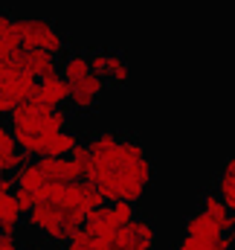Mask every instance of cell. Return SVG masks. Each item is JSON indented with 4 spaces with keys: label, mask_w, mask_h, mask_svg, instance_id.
<instances>
[{
    "label": "cell",
    "mask_w": 235,
    "mask_h": 250,
    "mask_svg": "<svg viewBox=\"0 0 235 250\" xmlns=\"http://www.w3.org/2000/svg\"><path fill=\"white\" fill-rule=\"evenodd\" d=\"M9 125H12L18 146L29 157H44L50 140L70 125V117L64 108H50L41 99L29 96L26 102L15 105V111L9 114Z\"/></svg>",
    "instance_id": "6da1fadb"
},
{
    "label": "cell",
    "mask_w": 235,
    "mask_h": 250,
    "mask_svg": "<svg viewBox=\"0 0 235 250\" xmlns=\"http://www.w3.org/2000/svg\"><path fill=\"white\" fill-rule=\"evenodd\" d=\"M15 35L20 38V44L29 50V47H41V50H50L61 56L67 50V38L64 32H59V26H53L50 21L44 18H18L15 21Z\"/></svg>",
    "instance_id": "7a4b0ae2"
},
{
    "label": "cell",
    "mask_w": 235,
    "mask_h": 250,
    "mask_svg": "<svg viewBox=\"0 0 235 250\" xmlns=\"http://www.w3.org/2000/svg\"><path fill=\"white\" fill-rule=\"evenodd\" d=\"M59 201L61 207H70V209H81V212H90V209H96V207H102L105 204V195L99 192L96 184H90V181H67V184H61V192H59Z\"/></svg>",
    "instance_id": "3957f363"
},
{
    "label": "cell",
    "mask_w": 235,
    "mask_h": 250,
    "mask_svg": "<svg viewBox=\"0 0 235 250\" xmlns=\"http://www.w3.org/2000/svg\"><path fill=\"white\" fill-rule=\"evenodd\" d=\"M61 218H64V207L59 201H38L29 212H26V224L47 236L50 242H59L61 245Z\"/></svg>",
    "instance_id": "277c9868"
},
{
    "label": "cell",
    "mask_w": 235,
    "mask_h": 250,
    "mask_svg": "<svg viewBox=\"0 0 235 250\" xmlns=\"http://www.w3.org/2000/svg\"><path fill=\"white\" fill-rule=\"evenodd\" d=\"M105 87H108V79L99 76L96 70H90V73H84L81 79L70 82V105H73L76 111L87 114V111H93V108L99 105V96L105 93Z\"/></svg>",
    "instance_id": "5b68a950"
},
{
    "label": "cell",
    "mask_w": 235,
    "mask_h": 250,
    "mask_svg": "<svg viewBox=\"0 0 235 250\" xmlns=\"http://www.w3.org/2000/svg\"><path fill=\"white\" fill-rule=\"evenodd\" d=\"M87 59H90V70L105 76L108 84H128L131 82V67L114 50H93V53H87Z\"/></svg>",
    "instance_id": "8992f818"
},
{
    "label": "cell",
    "mask_w": 235,
    "mask_h": 250,
    "mask_svg": "<svg viewBox=\"0 0 235 250\" xmlns=\"http://www.w3.org/2000/svg\"><path fill=\"white\" fill-rule=\"evenodd\" d=\"M18 62L23 64V70H29L32 76H38V79H47V76H56L61 70L59 59H56V53H50V50H41V47H23V53H20V59Z\"/></svg>",
    "instance_id": "52a82bcc"
},
{
    "label": "cell",
    "mask_w": 235,
    "mask_h": 250,
    "mask_svg": "<svg viewBox=\"0 0 235 250\" xmlns=\"http://www.w3.org/2000/svg\"><path fill=\"white\" fill-rule=\"evenodd\" d=\"M38 163H41L47 181H56V184H67V181L84 178L81 166H78L73 157H50V154H47V157H38Z\"/></svg>",
    "instance_id": "ba28073f"
},
{
    "label": "cell",
    "mask_w": 235,
    "mask_h": 250,
    "mask_svg": "<svg viewBox=\"0 0 235 250\" xmlns=\"http://www.w3.org/2000/svg\"><path fill=\"white\" fill-rule=\"evenodd\" d=\"M32 96L41 99L50 108H64V102H70V82L64 76H59V73L56 76H47V79H41V84L35 87Z\"/></svg>",
    "instance_id": "9c48e42d"
},
{
    "label": "cell",
    "mask_w": 235,
    "mask_h": 250,
    "mask_svg": "<svg viewBox=\"0 0 235 250\" xmlns=\"http://www.w3.org/2000/svg\"><path fill=\"white\" fill-rule=\"evenodd\" d=\"M183 230H186L189 236H195V239H203L206 245H215V242H221V239H224V230L218 227V221H215V218H209L200 207H197V212H192V215L186 218Z\"/></svg>",
    "instance_id": "30bf717a"
},
{
    "label": "cell",
    "mask_w": 235,
    "mask_h": 250,
    "mask_svg": "<svg viewBox=\"0 0 235 250\" xmlns=\"http://www.w3.org/2000/svg\"><path fill=\"white\" fill-rule=\"evenodd\" d=\"M197 204H200V209H203L209 218L218 221V227H221L224 233H230V230L235 227V212L227 207V201H224L218 192H200Z\"/></svg>",
    "instance_id": "8fae6325"
},
{
    "label": "cell",
    "mask_w": 235,
    "mask_h": 250,
    "mask_svg": "<svg viewBox=\"0 0 235 250\" xmlns=\"http://www.w3.org/2000/svg\"><path fill=\"white\" fill-rule=\"evenodd\" d=\"M0 157H3L6 172L20 169V166L26 163V157H29V154L18 146V140H15V134H12V125L3 123V120H0Z\"/></svg>",
    "instance_id": "7c38bea8"
},
{
    "label": "cell",
    "mask_w": 235,
    "mask_h": 250,
    "mask_svg": "<svg viewBox=\"0 0 235 250\" xmlns=\"http://www.w3.org/2000/svg\"><path fill=\"white\" fill-rule=\"evenodd\" d=\"M108 242L111 239H105V236H99L93 227H81V230H76L67 242H64V250H108Z\"/></svg>",
    "instance_id": "4fadbf2b"
},
{
    "label": "cell",
    "mask_w": 235,
    "mask_h": 250,
    "mask_svg": "<svg viewBox=\"0 0 235 250\" xmlns=\"http://www.w3.org/2000/svg\"><path fill=\"white\" fill-rule=\"evenodd\" d=\"M20 215H23V209L18 207V198H15L12 192H6L3 201H0V230H6V233H18V227H20Z\"/></svg>",
    "instance_id": "5bb4252c"
},
{
    "label": "cell",
    "mask_w": 235,
    "mask_h": 250,
    "mask_svg": "<svg viewBox=\"0 0 235 250\" xmlns=\"http://www.w3.org/2000/svg\"><path fill=\"white\" fill-rule=\"evenodd\" d=\"M47 184V175H44V169H41V163L35 160V163H23L20 169H15V187H26V189H38Z\"/></svg>",
    "instance_id": "9a60e30c"
},
{
    "label": "cell",
    "mask_w": 235,
    "mask_h": 250,
    "mask_svg": "<svg viewBox=\"0 0 235 250\" xmlns=\"http://www.w3.org/2000/svg\"><path fill=\"white\" fill-rule=\"evenodd\" d=\"M87 227H93L99 236H105V239H111L114 233H117V221H114V212H111V207H96V209H90L87 212Z\"/></svg>",
    "instance_id": "2e32d148"
},
{
    "label": "cell",
    "mask_w": 235,
    "mask_h": 250,
    "mask_svg": "<svg viewBox=\"0 0 235 250\" xmlns=\"http://www.w3.org/2000/svg\"><path fill=\"white\" fill-rule=\"evenodd\" d=\"M78 143H81L78 134H73L70 128H64V131H59V134L50 140L47 154H50V157H67V154H73V148H76ZM47 154H44V157H47Z\"/></svg>",
    "instance_id": "e0dca14e"
},
{
    "label": "cell",
    "mask_w": 235,
    "mask_h": 250,
    "mask_svg": "<svg viewBox=\"0 0 235 250\" xmlns=\"http://www.w3.org/2000/svg\"><path fill=\"white\" fill-rule=\"evenodd\" d=\"M84 73H90V59H87V53H70V56H64V62H61V76H64L67 82H76V79H81Z\"/></svg>",
    "instance_id": "ac0fdd59"
},
{
    "label": "cell",
    "mask_w": 235,
    "mask_h": 250,
    "mask_svg": "<svg viewBox=\"0 0 235 250\" xmlns=\"http://www.w3.org/2000/svg\"><path fill=\"white\" fill-rule=\"evenodd\" d=\"M111 212H114L117 227H125V224H131L137 218V201H128V198L111 201Z\"/></svg>",
    "instance_id": "d6986e66"
},
{
    "label": "cell",
    "mask_w": 235,
    "mask_h": 250,
    "mask_svg": "<svg viewBox=\"0 0 235 250\" xmlns=\"http://www.w3.org/2000/svg\"><path fill=\"white\" fill-rule=\"evenodd\" d=\"M20 53H23V44H20V38H18L15 32H9V35L0 38V59H6V62H18Z\"/></svg>",
    "instance_id": "ffe728a7"
},
{
    "label": "cell",
    "mask_w": 235,
    "mask_h": 250,
    "mask_svg": "<svg viewBox=\"0 0 235 250\" xmlns=\"http://www.w3.org/2000/svg\"><path fill=\"white\" fill-rule=\"evenodd\" d=\"M218 195L227 201V207L235 212V175L221 172V178H218Z\"/></svg>",
    "instance_id": "44dd1931"
},
{
    "label": "cell",
    "mask_w": 235,
    "mask_h": 250,
    "mask_svg": "<svg viewBox=\"0 0 235 250\" xmlns=\"http://www.w3.org/2000/svg\"><path fill=\"white\" fill-rule=\"evenodd\" d=\"M131 230H134V236L137 239H145V242H157V230H154V224L148 221V218H134L131 221Z\"/></svg>",
    "instance_id": "7402d4cb"
},
{
    "label": "cell",
    "mask_w": 235,
    "mask_h": 250,
    "mask_svg": "<svg viewBox=\"0 0 235 250\" xmlns=\"http://www.w3.org/2000/svg\"><path fill=\"white\" fill-rule=\"evenodd\" d=\"M15 198H18V207H20L23 212H29V209L38 204V195H35V189H26V187H18Z\"/></svg>",
    "instance_id": "603a6c76"
},
{
    "label": "cell",
    "mask_w": 235,
    "mask_h": 250,
    "mask_svg": "<svg viewBox=\"0 0 235 250\" xmlns=\"http://www.w3.org/2000/svg\"><path fill=\"white\" fill-rule=\"evenodd\" d=\"M209 248H212V245H206L203 239H195V236H189V233L177 242V250H209Z\"/></svg>",
    "instance_id": "cb8c5ba5"
},
{
    "label": "cell",
    "mask_w": 235,
    "mask_h": 250,
    "mask_svg": "<svg viewBox=\"0 0 235 250\" xmlns=\"http://www.w3.org/2000/svg\"><path fill=\"white\" fill-rule=\"evenodd\" d=\"M15 105H18V102L6 93V87H3V82H0V117H9V114L15 111Z\"/></svg>",
    "instance_id": "d4e9b609"
},
{
    "label": "cell",
    "mask_w": 235,
    "mask_h": 250,
    "mask_svg": "<svg viewBox=\"0 0 235 250\" xmlns=\"http://www.w3.org/2000/svg\"><path fill=\"white\" fill-rule=\"evenodd\" d=\"M70 157H73V160L81 166V172H84V163L90 160V148H87V143H78V146L73 148V154H70Z\"/></svg>",
    "instance_id": "484cf974"
},
{
    "label": "cell",
    "mask_w": 235,
    "mask_h": 250,
    "mask_svg": "<svg viewBox=\"0 0 235 250\" xmlns=\"http://www.w3.org/2000/svg\"><path fill=\"white\" fill-rule=\"evenodd\" d=\"M0 250H20V242L15 239V233L0 230Z\"/></svg>",
    "instance_id": "4316f807"
},
{
    "label": "cell",
    "mask_w": 235,
    "mask_h": 250,
    "mask_svg": "<svg viewBox=\"0 0 235 250\" xmlns=\"http://www.w3.org/2000/svg\"><path fill=\"white\" fill-rule=\"evenodd\" d=\"M230 248H233V239H221V242H215L209 250H230Z\"/></svg>",
    "instance_id": "83f0119b"
},
{
    "label": "cell",
    "mask_w": 235,
    "mask_h": 250,
    "mask_svg": "<svg viewBox=\"0 0 235 250\" xmlns=\"http://www.w3.org/2000/svg\"><path fill=\"white\" fill-rule=\"evenodd\" d=\"M3 172H6V166H3V157H0V178H3Z\"/></svg>",
    "instance_id": "f1b7e54d"
},
{
    "label": "cell",
    "mask_w": 235,
    "mask_h": 250,
    "mask_svg": "<svg viewBox=\"0 0 235 250\" xmlns=\"http://www.w3.org/2000/svg\"><path fill=\"white\" fill-rule=\"evenodd\" d=\"M29 250H47V248L44 245H35V248H29Z\"/></svg>",
    "instance_id": "f546056e"
},
{
    "label": "cell",
    "mask_w": 235,
    "mask_h": 250,
    "mask_svg": "<svg viewBox=\"0 0 235 250\" xmlns=\"http://www.w3.org/2000/svg\"><path fill=\"white\" fill-rule=\"evenodd\" d=\"M230 236H233V245H235V227H233V230H230Z\"/></svg>",
    "instance_id": "4dcf8cb0"
}]
</instances>
